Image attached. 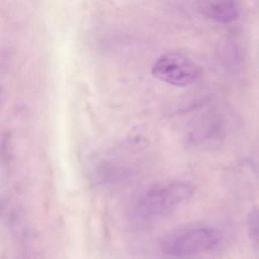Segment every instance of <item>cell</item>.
<instances>
[{"label": "cell", "instance_id": "6da1fadb", "mask_svg": "<svg viewBox=\"0 0 259 259\" xmlns=\"http://www.w3.org/2000/svg\"><path fill=\"white\" fill-rule=\"evenodd\" d=\"M195 190L194 185L185 182L151 186L142 192L135 201L132 216L138 222L156 221L192 198Z\"/></svg>", "mask_w": 259, "mask_h": 259}, {"label": "cell", "instance_id": "7a4b0ae2", "mask_svg": "<svg viewBox=\"0 0 259 259\" xmlns=\"http://www.w3.org/2000/svg\"><path fill=\"white\" fill-rule=\"evenodd\" d=\"M220 235L216 230L199 227L166 238L161 245V251L169 257L182 258L198 255L210 251L218 245Z\"/></svg>", "mask_w": 259, "mask_h": 259}, {"label": "cell", "instance_id": "3957f363", "mask_svg": "<svg viewBox=\"0 0 259 259\" xmlns=\"http://www.w3.org/2000/svg\"><path fill=\"white\" fill-rule=\"evenodd\" d=\"M157 79L177 87H186L196 82L201 75V69L187 56L177 52L160 56L151 69Z\"/></svg>", "mask_w": 259, "mask_h": 259}, {"label": "cell", "instance_id": "277c9868", "mask_svg": "<svg viewBox=\"0 0 259 259\" xmlns=\"http://www.w3.org/2000/svg\"><path fill=\"white\" fill-rule=\"evenodd\" d=\"M200 10L204 16L221 23H230L239 16V8L230 1H207L201 3Z\"/></svg>", "mask_w": 259, "mask_h": 259}, {"label": "cell", "instance_id": "5b68a950", "mask_svg": "<svg viewBox=\"0 0 259 259\" xmlns=\"http://www.w3.org/2000/svg\"><path fill=\"white\" fill-rule=\"evenodd\" d=\"M246 226L250 239L254 245L259 246V208L253 209L248 213Z\"/></svg>", "mask_w": 259, "mask_h": 259}]
</instances>
